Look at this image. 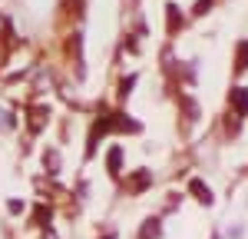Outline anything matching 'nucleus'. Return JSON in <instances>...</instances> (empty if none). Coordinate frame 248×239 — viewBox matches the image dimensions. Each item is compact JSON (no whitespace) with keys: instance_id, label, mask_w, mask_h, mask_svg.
Here are the masks:
<instances>
[{"instance_id":"obj_1","label":"nucleus","mask_w":248,"mask_h":239,"mask_svg":"<svg viewBox=\"0 0 248 239\" xmlns=\"http://www.w3.org/2000/svg\"><path fill=\"white\" fill-rule=\"evenodd\" d=\"M136 236H139V239H159V236H162V219H159V216L142 219V226H139Z\"/></svg>"},{"instance_id":"obj_6","label":"nucleus","mask_w":248,"mask_h":239,"mask_svg":"<svg viewBox=\"0 0 248 239\" xmlns=\"http://www.w3.org/2000/svg\"><path fill=\"white\" fill-rule=\"evenodd\" d=\"M235 70H248V43L238 47V57H235Z\"/></svg>"},{"instance_id":"obj_7","label":"nucleus","mask_w":248,"mask_h":239,"mask_svg":"<svg viewBox=\"0 0 248 239\" xmlns=\"http://www.w3.org/2000/svg\"><path fill=\"white\" fill-rule=\"evenodd\" d=\"M136 86V77H123V86H119V100H126V93Z\"/></svg>"},{"instance_id":"obj_5","label":"nucleus","mask_w":248,"mask_h":239,"mask_svg":"<svg viewBox=\"0 0 248 239\" xmlns=\"http://www.w3.org/2000/svg\"><path fill=\"white\" fill-rule=\"evenodd\" d=\"M232 106H235L238 113H245V110H248V93H245V90H235V93H232Z\"/></svg>"},{"instance_id":"obj_4","label":"nucleus","mask_w":248,"mask_h":239,"mask_svg":"<svg viewBox=\"0 0 248 239\" xmlns=\"http://www.w3.org/2000/svg\"><path fill=\"white\" fill-rule=\"evenodd\" d=\"M119 166H123V150H119V146H113V150L106 153V170H109L113 176H119Z\"/></svg>"},{"instance_id":"obj_3","label":"nucleus","mask_w":248,"mask_h":239,"mask_svg":"<svg viewBox=\"0 0 248 239\" xmlns=\"http://www.w3.org/2000/svg\"><path fill=\"white\" fill-rule=\"evenodd\" d=\"M189 193H192L195 199H199L202 206H212V203H215V196H212V189L205 186V183H202V179H192V183H189Z\"/></svg>"},{"instance_id":"obj_2","label":"nucleus","mask_w":248,"mask_h":239,"mask_svg":"<svg viewBox=\"0 0 248 239\" xmlns=\"http://www.w3.org/2000/svg\"><path fill=\"white\" fill-rule=\"evenodd\" d=\"M149 183H153V173L149 170H136V176H129V193H146L149 189Z\"/></svg>"}]
</instances>
